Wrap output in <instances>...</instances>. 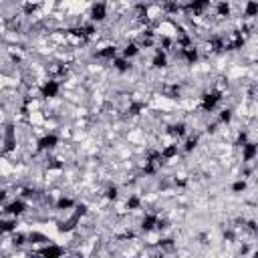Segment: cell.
<instances>
[{
    "mask_svg": "<svg viewBox=\"0 0 258 258\" xmlns=\"http://www.w3.org/2000/svg\"><path fill=\"white\" fill-rule=\"evenodd\" d=\"M109 4H103V2H99V4H91L89 6V14H87V20L89 22H93V24H103V22H107L109 20Z\"/></svg>",
    "mask_w": 258,
    "mask_h": 258,
    "instance_id": "6da1fadb",
    "label": "cell"
},
{
    "mask_svg": "<svg viewBox=\"0 0 258 258\" xmlns=\"http://www.w3.org/2000/svg\"><path fill=\"white\" fill-rule=\"evenodd\" d=\"M230 189H232V194H244V191L248 189V179H244V177H238L236 181H232Z\"/></svg>",
    "mask_w": 258,
    "mask_h": 258,
    "instance_id": "7a4b0ae2",
    "label": "cell"
}]
</instances>
